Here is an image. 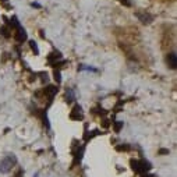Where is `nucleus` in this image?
Returning <instances> with one entry per match:
<instances>
[{
	"instance_id": "f257e3e1",
	"label": "nucleus",
	"mask_w": 177,
	"mask_h": 177,
	"mask_svg": "<svg viewBox=\"0 0 177 177\" xmlns=\"http://www.w3.org/2000/svg\"><path fill=\"white\" fill-rule=\"evenodd\" d=\"M17 163V159L14 155H8L6 156L3 161H1V165H0V172L1 173H8L10 170L13 169V166Z\"/></svg>"
},
{
	"instance_id": "f03ea898",
	"label": "nucleus",
	"mask_w": 177,
	"mask_h": 177,
	"mask_svg": "<svg viewBox=\"0 0 177 177\" xmlns=\"http://www.w3.org/2000/svg\"><path fill=\"white\" fill-rule=\"evenodd\" d=\"M70 119H72V120H78V121L84 119L82 109H81L80 105H75V106H74V109H72L71 113H70Z\"/></svg>"
},
{
	"instance_id": "7ed1b4c3",
	"label": "nucleus",
	"mask_w": 177,
	"mask_h": 177,
	"mask_svg": "<svg viewBox=\"0 0 177 177\" xmlns=\"http://www.w3.org/2000/svg\"><path fill=\"white\" fill-rule=\"evenodd\" d=\"M14 38H16L17 42H24V40H27V32H25V29L21 27V25H20L18 28H16Z\"/></svg>"
},
{
	"instance_id": "20e7f679",
	"label": "nucleus",
	"mask_w": 177,
	"mask_h": 177,
	"mask_svg": "<svg viewBox=\"0 0 177 177\" xmlns=\"http://www.w3.org/2000/svg\"><path fill=\"white\" fill-rule=\"evenodd\" d=\"M151 163L148 161H138V173H146L148 170H151Z\"/></svg>"
},
{
	"instance_id": "39448f33",
	"label": "nucleus",
	"mask_w": 177,
	"mask_h": 177,
	"mask_svg": "<svg viewBox=\"0 0 177 177\" xmlns=\"http://www.w3.org/2000/svg\"><path fill=\"white\" fill-rule=\"evenodd\" d=\"M137 17L139 18V21H141L142 24H151L153 20L152 16L148 14V13H137Z\"/></svg>"
},
{
	"instance_id": "423d86ee",
	"label": "nucleus",
	"mask_w": 177,
	"mask_h": 177,
	"mask_svg": "<svg viewBox=\"0 0 177 177\" xmlns=\"http://www.w3.org/2000/svg\"><path fill=\"white\" fill-rule=\"evenodd\" d=\"M167 64L172 70H176L177 68V56L176 53H169L167 55Z\"/></svg>"
},
{
	"instance_id": "0eeeda50",
	"label": "nucleus",
	"mask_w": 177,
	"mask_h": 177,
	"mask_svg": "<svg viewBox=\"0 0 177 177\" xmlns=\"http://www.w3.org/2000/svg\"><path fill=\"white\" fill-rule=\"evenodd\" d=\"M62 59V53L60 52H53V53H50L48 57V60L53 64V63H57V60H60Z\"/></svg>"
},
{
	"instance_id": "6e6552de",
	"label": "nucleus",
	"mask_w": 177,
	"mask_h": 177,
	"mask_svg": "<svg viewBox=\"0 0 177 177\" xmlns=\"http://www.w3.org/2000/svg\"><path fill=\"white\" fill-rule=\"evenodd\" d=\"M56 92H57V88L53 87V85H49L48 88H45V94H46L49 98H53L56 95Z\"/></svg>"
},
{
	"instance_id": "1a4fd4ad",
	"label": "nucleus",
	"mask_w": 177,
	"mask_h": 177,
	"mask_svg": "<svg viewBox=\"0 0 177 177\" xmlns=\"http://www.w3.org/2000/svg\"><path fill=\"white\" fill-rule=\"evenodd\" d=\"M82 153H84V148H78V151L75 152V159L72 162V165H77L78 162H81L82 159Z\"/></svg>"
},
{
	"instance_id": "9d476101",
	"label": "nucleus",
	"mask_w": 177,
	"mask_h": 177,
	"mask_svg": "<svg viewBox=\"0 0 177 177\" xmlns=\"http://www.w3.org/2000/svg\"><path fill=\"white\" fill-rule=\"evenodd\" d=\"M29 48L35 55H39V49H38V45L35 43V40H29Z\"/></svg>"
},
{
	"instance_id": "9b49d317",
	"label": "nucleus",
	"mask_w": 177,
	"mask_h": 177,
	"mask_svg": "<svg viewBox=\"0 0 177 177\" xmlns=\"http://www.w3.org/2000/svg\"><path fill=\"white\" fill-rule=\"evenodd\" d=\"M0 33H1L4 38H10V29H8L7 27H1V28H0Z\"/></svg>"
},
{
	"instance_id": "f8f14e48",
	"label": "nucleus",
	"mask_w": 177,
	"mask_h": 177,
	"mask_svg": "<svg viewBox=\"0 0 177 177\" xmlns=\"http://www.w3.org/2000/svg\"><path fill=\"white\" fill-rule=\"evenodd\" d=\"M113 127H114L116 133H120V130L123 128V121H114L113 123Z\"/></svg>"
},
{
	"instance_id": "ddd939ff",
	"label": "nucleus",
	"mask_w": 177,
	"mask_h": 177,
	"mask_svg": "<svg viewBox=\"0 0 177 177\" xmlns=\"http://www.w3.org/2000/svg\"><path fill=\"white\" fill-rule=\"evenodd\" d=\"M130 165H131L133 170H135V172L138 173V161H135V159H131V161H130Z\"/></svg>"
},
{
	"instance_id": "4468645a",
	"label": "nucleus",
	"mask_w": 177,
	"mask_h": 177,
	"mask_svg": "<svg viewBox=\"0 0 177 177\" xmlns=\"http://www.w3.org/2000/svg\"><path fill=\"white\" fill-rule=\"evenodd\" d=\"M10 25H11V27H14V28H18V27H20V23H18L17 17H13V18H11V21H10Z\"/></svg>"
},
{
	"instance_id": "2eb2a0df",
	"label": "nucleus",
	"mask_w": 177,
	"mask_h": 177,
	"mask_svg": "<svg viewBox=\"0 0 177 177\" xmlns=\"http://www.w3.org/2000/svg\"><path fill=\"white\" fill-rule=\"evenodd\" d=\"M116 149H117V151H128L130 146L128 145H117V146H116Z\"/></svg>"
},
{
	"instance_id": "dca6fc26",
	"label": "nucleus",
	"mask_w": 177,
	"mask_h": 177,
	"mask_svg": "<svg viewBox=\"0 0 177 177\" xmlns=\"http://www.w3.org/2000/svg\"><path fill=\"white\" fill-rule=\"evenodd\" d=\"M120 3L123 4V6H126V7H131V0H120Z\"/></svg>"
},
{
	"instance_id": "f3484780",
	"label": "nucleus",
	"mask_w": 177,
	"mask_h": 177,
	"mask_svg": "<svg viewBox=\"0 0 177 177\" xmlns=\"http://www.w3.org/2000/svg\"><path fill=\"white\" fill-rule=\"evenodd\" d=\"M55 80H56V82H60L62 81V75H60V71H55Z\"/></svg>"
},
{
	"instance_id": "a211bd4d",
	"label": "nucleus",
	"mask_w": 177,
	"mask_h": 177,
	"mask_svg": "<svg viewBox=\"0 0 177 177\" xmlns=\"http://www.w3.org/2000/svg\"><path fill=\"white\" fill-rule=\"evenodd\" d=\"M159 153H161V155H167V153H169V149L162 148V149H159Z\"/></svg>"
},
{
	"instance_id": "6ab92c4d",
	"label": "nucleus",
	"mask_w": 177,
	"mask_h": 177,
	"mask_svg": "<svg viewBox=\"0 0 177 177\" xmlns=\"http://www.w3.org/2000/svg\"><path fill=\"white\" fill-rule=\"evenodd\" d=\"M103 127H109V120H103Z\"/></svg>"
},
{
	"instance_id": "aec40b11",
	"label": "nucleus",
	"mask_w": 177,
	"mask_h": 177,
	"mask_svg": "<svg viewBox=\"0 0 177 177\" xmlns=\"http://www.w3.org/2000/svg\"><path fill=\"white\" fill-rule=\"evenodd\" d=\"M31 6H32V7H36V8H39V7H40V4H38V3H32Z\"/></svg>"
},
{
	"instance_id": "412c9836",
	"label": "nucleus",
	"mask_w": 177,
	"mask_h": 177,
	"mask_svg": "<svg viewBox=\"0 0 177 177\" xmlns=\"http://www.w3.org/2000/svg\"><path fill=\"white\" fill-rule=\"evenodd\" d=\"M142 177H155V176H152V174H144Z\"/></svg>"
},
{
	"instance_id": "4be33fe9",
	"label": "nucleus",
	"mask_w": 177,
	"mask_h": 177,
	"mask_svg": "<svg viewBox=\"0 0 177 177\" xmlns=\"http://www.w3.org/2000/svg\"><path fill=\"white\" fill-rule=\"evenodd\" d=\"M0 1H3V3H6V1H7V0H0Z\"/></svg>"
}]
</instances>
